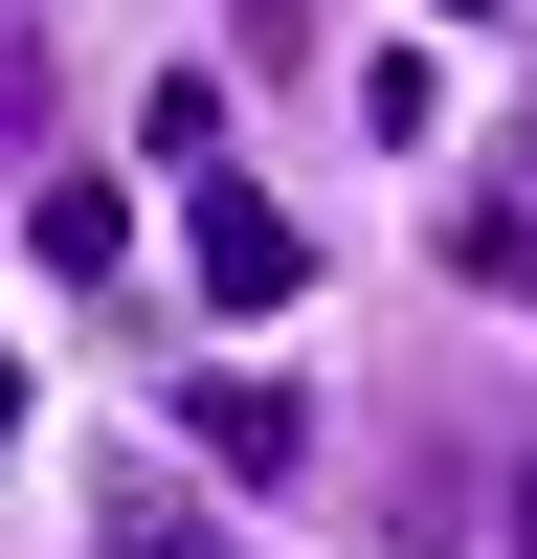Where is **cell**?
Returning <instances> with one entry per match:
<instances>
[{"label": "cell", "mask_w": 537, "mask_h": 559, "mask_svg": "<svg viewBox=\"0 0 537 559\" xmlns=\"http://www.w3.org/2000/svg\"><path fill=\"white\" fill-rule=\"evenodd\" d=\"M112 247H134V224H112V179L23 157V269H45V292H112Z\"/></svg>", "instance_id": "cell-3"}, {"label": "cell", "mask_w": 537, "mask_h": 559, "mask_svg": "<svg viewBox=\"0 0 537 559\" xmlns=\"http://www.w3.org/2000/svg\"><path fill=\"white\" fill-rule=\"evenodd\" d=\"M515 179H537V157H515Z\"/></svg>", "instance_id": "cell-7"}, {"label": "cell", "mask_w": 537, "mask_h": 559, "mask_svg": "<svg viewBox=\"0 0 537 559\" xmlns=\"http://www.w3.org/2000/svg\"><path fill=\"white\" fill-rule=\"evenodd\" d=\"M515 559H537V492H515Z\"/></svg>", "instance_id": "cell-6"}, {"label": "cell", "mask_w": 537, "mask_h": 559, "mask_svg": "<svg viewBox=\"0 0 537 559\" xmlns=\"http://www.w3.org/2000/svg\"><path fill=\"white\" fill-rule=\"evenodd\" d=\"M179 247H202V313H291V292H313V224L268 202V179H202Z\"/></svg>", "instance_id": "cell-1"}, {"label": "cell", "mask_w": 537, "mask_h": 559, "mask_svg": "<svg viewBox=\"0 0 537 559\" xmlns=\"http://www.w3.org/2000/svg\"><path fill=\"white\" fill-rule=\"evenodd\" d=\"M179 448H202L224 492H291V448H313V426H291V381H179Z\"/></svg>", "instance_id": "cell-2"}, {"label": "cell", "mask_w": 537, "mask_h": 559, "mask_svg": "<svg viewBox=\"0 0 537 559\" xmlns=\"http://www.w3.org/2000/svg\"><path fill=\"white\" fill-rule=\"evenodd\" d=\"M224 45H247V68H291V45H313V0H224Z\"/></svg>", "instance_id": "cell-5"}, {"label": "cell", "mask_w": 537, "mask_h": 559, "mask_svg": "<svg viewBox=\"0 0 537 559\" xmlns=\"http://www.w3.org/2000/svg\"><path fill=\"white\" fill-rule=\"evenodd\" d=\"M448 269H470V292H515V313H537V179H470V202H448Z\"/></svg>", "instance_id": "cell-4"}]
</instances>
